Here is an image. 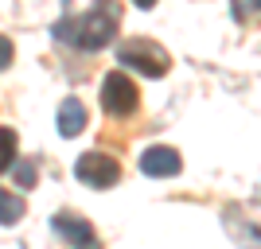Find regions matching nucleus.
<instances>
[{
	"label": "nucleus",
	"mask_w": 261,
	"mask_h": 249,
	"mask_svg": "<svg viewBox=\"0 0 261 249\" xmlns=\"http://www.w3.org/2000/svg\"><path fill=\"white\" fill-rule=\"evenodd\" d=\"M257 8H261V0H257Z\"/></svg>",
	"instance_id": "14"
},
{
	"label": "nucleus",
	"mask_w": 261,
	"mask_h": 249,
	"mask_svg": "<svg viewBox=\"0 0 261 249\" xmlns=\"http://www.w3.org/2000/svg\"><path fill=\"white\" fill-rule=\"evenodd\" d=\"M74 175L86 187H94V191H106V187H113L121 179V168H117L113 156H106V152H86V156H78Z\"/></svg>",
	"instance_id": "5"
},
{
	"label": "nucleus",
	"mask_w": 261,
	"mask_h": 249,
	"mask_svg": "<svg viewBox=\"0 0 261 249\" xmlns=\"http://www.w3.org/2000/svg\"><path fill=\"white\" fill-rule=\"evenodd\" d=\"M55 234H63L66 241H70V245L74 249H98V238H94V230H90V222L82 214H55Z\"/></svg>",
	"instance_id": "7"
},
{
	"label": "nucleus",
	"mask_w": 261,
	"mask_h": 249,
	"mask_svg": "<svg viewBox=\"0 0 261 249\" xmlns=\"http://www.w3.org/2000/svg\"><path fill=\"white\" fill-rule=\"evenodd\" d=\"M23 218V199H16L12 191L0 187V226H16Z\"/></svg>",
	"instance_id": "9"
},
{
	"label": "nucleus",
	"mask_w": 261,
	"mask_h": 249,
	"mask_svg": "<svg viewBox=\"0 0 261 249\" xmlns=\"http://www.w3.org/2000/svg\"><path fill=\"white\" fill-rule=\"evenodd\" d=\"M16 179H20V187H35V163L16 160Z\"/></svg>",
	"instance_id": "11"
},
{
	"label": "nucleus",
	"mask_w": 261,
	"mask_h": 249,
	"mask_svg": "<svg viewBox=\"0 0 261 249\" xmlns=\"http://www.w3.org/2000/svg\"><path fill=\"white\" fill-rule=\"evenodd\" d=\"M59 132H63V136H78V132L86 129V105H82V101L78 98H66L63 105H59Z\"/></svg>",
	"instance_id": "8"
},
{
	"label": "nucleus",
	"mask_w": 261,
	"mask_h": 249,
	"mask_svg": "<svg viewBox=\"0 0 261 249\" xmlns=\"http://www.w3.org/2000/svg\"><path fill=\"white\" fill-rule=\"evenodd\" d=\"M117 63L133 66V70H141V74H148V78H160V74H168L172 59H168V51H164L160 43H152V39H129V43L117 47Z\"/></svg>",
	"instance_id": "2"
},
{
	"label": "nucleus",
	"mask_w": 261,
	"mask_h": 249,
	"mask_svg": "<svg viewBox=\"0 0 261 249\" xmlns=\"http://www.w3.org/2000/svg\"><path fill=\"white\" fill-rule=\"evenodd\" d=\"M12 54H16V51H12V39H8V35H0V70L12 63Z\"/></svg>",
	"instance_id": "12"
},
{
	"label": "nucleus",
	"mask_w": 261,
	"mask_h": 249,
	"mask_svg": "<svg viewBox=\"0 0 261 249\" xmlns=\"http://www.w3.org/2000/svg\"><path fill=\"white\" fill-rule=\"evenodd\" d=\"M137 105H141V90L129 74L113 70L101 78V109L109 117H129V113H137Z\"/></svg>",
	"instance_id": "3"
},
{
	"label": "nucleus",
	"mask_w": 261,
	"mask_h": 249,
	"mask_svg": "<svg viewBox=\"0 0 261 249\" xmlns=\"http://www.w3.org/2000/svg\"><path fill=\"white\" fill-rule=\"evenodd\" d=\"M113 35H117V8L109 0H98L90 12L55 23V39H63L78 51H101V47H109Z\"/></svg>",
	"instance_id": "1"
},
{
	"label": "nucleus",
	"mask_w": 261,
	"mask_h": 249,
	"mask_svg": "<svg viewBox=\"0 0 261 249\" xmlns=\"http://www.w3.org/2000/svg\"><path fill=\"white\" fill-rule=\"evenodd\" d=\"M226 230L246 249H261V203L226 206Z\"/></svg>",
	"instance_id": "4"
},
{
	"label": "nucleus",
	"mask_w": 261,
	"mask_h": 249,
	"mask_svg": "<svg viewBox=\"0 0 261 249\" xmlns=\"http://www.w3.org/2000/svg\"><path fill=\"white\" fill-rule=\"evenodd\" d=\"M184 160H179V152L168 148V144H152V148L141 152V172L152 175V179H168V175H179Z\"/></svg>",
	"instance_id": "6"
},
{
	"label": "nucleus",
	"mask_w": 261,
	"mask_h": 249,
	"mask_svg": "<svg viewBox=\"0 0 261 249\" xmlns=\"http://www.w3.org/2000/svg\"><path fill=\"white\" fill-rule=\"evenodd\" d=\"M133 4H137V8H152L156 0H133Z\"/></svg>",
	"instance_id": "13"
},
{
	"label": "nucleus",
	"mask_w": 261,
	"mask_h": 249,
	"mask_svg": "<svg viewBox=\"0 0 261 249\" xmlns=\"http://www.w3.org/2000/svg\"><path fill=\"white\" fill-rule=\"evenodd\" d=\"M12 163H16V132L0 129V172H8Z\"/></svg>",
	"instance_id": "10"
}]
</instances>
